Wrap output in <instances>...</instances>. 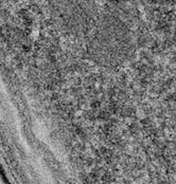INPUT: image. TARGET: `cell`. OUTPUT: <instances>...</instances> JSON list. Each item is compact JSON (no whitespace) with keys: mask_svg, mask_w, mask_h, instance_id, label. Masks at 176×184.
I'll return each mask as SVG.
<instances>
[{"mask_svg":"<svg viewBox=\"0 0 176 184\" xmlns=\"http://www.w3.org/2000/svg\"><path fill=\"white\" fill-rule=\"evenodd\" d=\"M52 14L59 29L74 35L91 30L96 22L92 0H53Z\"/></svg>","mask_w":176,"mask_h":184,"instance_id":"2","label":"cell"},{"mask_svg":"<svg viewBox=\"0 0 176 184\" xmlns=\"http://www.w3.org/2000/svg\"><path fill=\"white\" fill-rule=\"evenodd\" d=\"M89 40L92 59L103 67L122 65L132 51V37L125 23L113 15H104L94 22Z\"/></svg>","mask_w":176,"mask_h":184,"instance_id":"1","label":"cell"}]
</instances>
